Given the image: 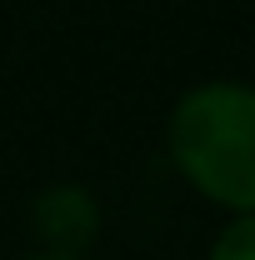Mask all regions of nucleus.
I'll use <instances>...</instances> for the list:
<instances>
[{
  "label": "nucleus",
  "instance_id": "4",
  "mask_svg": "<svg viewBox=\"0 0 255 260\" xmlns=\"http://www.w3.org/2000/svg\"><path fill=\"white\" fill-rule=\"evenodd\" d=\"M30 260H85V255H70V250H40V255H30Z\"/></svg>",
  "mask_w": 255,
  "mask_h": 260
},
{
  "label": "nucleus",
  "instance_id": "2",
  "mask_svg": "<svg viewBox=\"0 0 255 260\" xmlns=\"http://www.w3.org/2000/svg\"><path fill=\"white\" fill-rule=\"evenodd\" d=\"M35 225L50 240V250H70L80 255L85 240L95 235V200L80 190V185H55L35 200Z\"/></svg>",
  "mask_w": 255,
  "mask_h": 260
},
{
  "label": "nucleus",
  "instance_id": "1",
  "mask_svg": "<svg viewBox=\"0 0 255 260\" xmlns=\"http://www.w3.org/2000/svg\"><path fill=\"white\" fill-rule=\"evenodd\" d=\"M165 150L200 200L230 215L255 210V85L200 80L170 105Z\"/></svg>",
  "mask_w": 255,
  "mask_h": 260
},
{
  "label": "nucleus",
  "instance_id": "3",
  "mask_svg": "<svg viewBox=\"0 0 255 260\" xmlns=\"http://www.w3.org/2000/svg\"><path fill=\"white\" fill-rule=\"evenodd\" d=\"M205 260H255V210L245 215H230L215 235V245H210V255Z\"/></svg>",
  "mask_w": 255,
  "mask_h": 260
}]
</instances>
